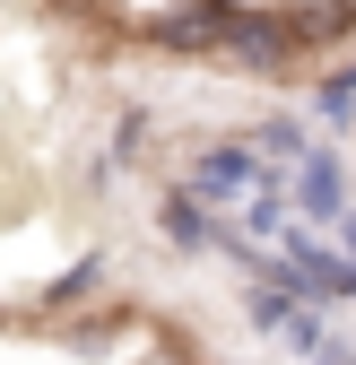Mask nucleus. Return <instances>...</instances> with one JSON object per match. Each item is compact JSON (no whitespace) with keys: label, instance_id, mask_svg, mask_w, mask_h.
Wrapping results in <instances>:
<instances>
[{"label":"nucleus","instance_id":"nucleus-1","mask_svg":"<svg viewBox=\"0 0 356 365\" xmlns=\"http://www.w3.org/2000/svg\"><path fill=\"white\" fill-rule=\"evenodd\" d=\"M244 174H252V157H244V148H209V157H200V192H235Z\"/></svg>","mask_w":356,"mask_h":365}]
</instances>
